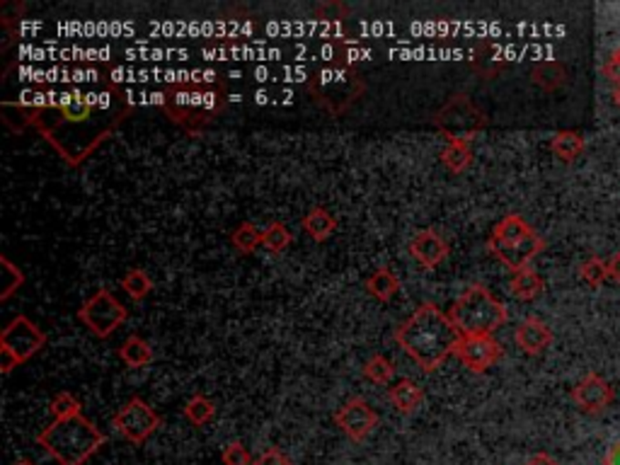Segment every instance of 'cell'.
Wrapping results in <instances>:
<instances>
[{
  "mask_svg": "<svg viewBox=\"0 0 620 465\" xmlns=\"http://www.w3.org/2000/svg\"><path fill=\"white\" fill-rule=\"evenodd\" d=\"M604 465H620V441L608 446V451L604 453Z\"/></svg>",
  "mask_w": 620,
  "mask_h": 465,
  "instance_id": "obj_36",
  "label": "cell"
},
{
  "mask_svg": "<svg viewBox=\"0 0 620 465\" xmlns=\"http://www.w3.org/2000/svg\"><path fill=\"white\" fill-rule=\"evenodd\" d=\"M231 243L240 254H250L262 245V231L254 226V223H247L245 221V223H240V226L231 232Z\"/></svg>",
  "mask_w": 620,
  "mask_h": 465,
  "instance_id": "obj_24",
  "label": "cell"
},
{
  "mask_svg": "<svg viewBox=\"0 0 620 465\" xmlns=\"http://www.w3.org/2000/svg\"><path fill=\"white\" fill-rule=\"evenodd\" d=\"M463 339L449 313L437 304H422L395 330V342L422 371H437Z\"/></svg>",
  "mask_w": 620,
  "mask_h": 465,
  "instance_id": "obj_1",
  "label": "cell"
},
{
  "mask_svg": "<svg viewBox=\"0 0 620 465\" xmlns=\"http://www.w3.org/2000/svg\"><path fill=\"white\" fill-rule=\"evenodd\" d=\"M119 359L124 361L129 368L149 367L150 361H153V349H150V345L146 339L131 335V337H127L121 342Z\"/></svg>",
  "mask_w": 620,
  "mask_h": 465,
  "instance_id": "obj_20",
  "label": "cell"
},
{
  "mask_svg": "<svg viewBox=\"0 0 620 465\" xmlns=\"http://www.w3.org/2000/svg\"><path fill=\"white\" fill-rule=\"evenodd\" d=\"M579 276H582L589 286H601V284L608 279V262H604L601 257H589V260L582 262Z\"/></svg>",
  "mask_w": 620,
  "mask_h": 465,
  "instance_id": "obj_32",
  "label": "cell"
},
{
  "mask_svg": "<svg viewBox=\"0 0 620 465\" xmlns=\"http://www.w3.org/2000/svg\"><path fill=\"white\" fill-rule=\"evenodd\" d=\"M441 162L446 165V170H451L453 175H460L465 170L472 165V149L470 143L460 141H449L441 150Z\"/></svg>",
  "mask_w": 620,
  "mask_h": 465,
  "instance_id": "obj_22",
  "label": "cell"
},
{
  "mask_svg": "<svg viewBox=\"0 0 620 465\" xmlns=\"http://www.w3.org/2000/svg\"><path fill=\"white\" fill-rule=\"evenodd\" d=\"M313 92H315L317 102H323L330 112H342L364 92V83L349 68H332V71H323L317 76L313 83Z\"/></svg>",
  "mask_w": 620,
  "mask_h": 465,
  "instance_id": "obj_7",
  "label": "cell"
},
{
  "mask_svg": "<svg viewBox=\"0 0 620 465\" xmlns=\"http://www.w3.org/2000/svg\"><path fill=\"white\" fill-rule=\"evenodd\" d=\"M614 398L615 390L599 374H586L577 386L572 388V400H574V405L582 412H589V415H599V412L611 408Z\"/></svg>",
  "mask_w": 620,
  "mask_h": 465,
  "instance_id": "obj_11",
  "label": "cell"
},
{
  "mask_svg": "<svg viewBox=\"0 0 620 465\" xmlns=\"http://www.w3.org/2000/svg\"><path fill=\"white\" fill-rule=\"evenodd\" d=\"M434 124L446 136V141L470 143L485 129L487 119L468 95H456L439 109Z\"/></svg>",
  "mask_w": 620,
  "mask_h": 465,
  "instance_id": "obj_5",
  "label": "cell"
},
{
  "mask_svg": "<svg viewBox=\"0 0 620 465\" xmlns=\"http://www.w3.org/2000/svg\"><path fill=\"white\" fill-rule=\"evenodd\" d=\"M121 289L127 291L129 298L143 301L150 294V289H153V282H150V276L143 269H129L124 279H121Z\"/></svg>",
  "mask_w": 620,
  "mask_h": 465,
  "instance_id": "obj_28",
  "label": "cell"
},
{
  "mask_svg": "<svg viewBox=\"0 0 620 465\" xmlns=\"http://www.w3.org/2000/svg\"><path fill=\"white\" fill-rule=\"evenodd\" d=\"M301 226H304L305 235H308L310 240L325 243V240L332 238L335 231H337V221H335V216H332L327 209H323V206H313V209L304 216V221H301Z\"/></svg>",
  "mask_w": 620,
  "mask_h": 465,
  "instance_id": "obj_17",
  "label": "cell"
},
{
  "mask_svg": "<svg viewBox=\"0 0 620 465\" xmlns=\"http://www.w3.org/2000/svg\"><path fill=\"white\" fill-rule=\"evenodd\" d=\"M509 291H512L519 301H533V298H538L542 291H545V282H542V276L538 274V272L526 267L514 272L512 282H509Z\"/></svg>",
  "mask_w": 620,
  "mask_h": 465,
  "instance_id": "obj_18",
  "label": "cell"
},
{
  "mask_svg": "<svg viewBox=\"0 0 620 465\" xmlns=\"http://www.w3.org/2000/svg\"><path fill=\"white\" fill-rule=\"evenodd\" d=\"M114 429L131 444H143L146 439L160 427V417L141 398H131L124 408L114 415Z\"/></svg>",
  "mask_w": 620,
  "mask_h": 465,
  "instance_id": "obj_8",
  "label": "cell"
},
{
  "mask_svg": "<svg viewBox=\"0 0 620 465\" xmlns=\"http://www.w3.org/2000/svg\"><path fill=\"white\" fill-rule=\"evenodd\" d=\"M54 419H71V417L80 415V400L73 393H58L54 395V400L49 405Z\"/></svg>",
  "mask_w": 620,
  "mask_h": 465,
  "instance_id": "obj_31",
  "label": "cell"
},
{
  "mask_svg": "<svg viewBox=\"0 0 620 465\" xmlns=\"http://www.w3.org/2000/svg\"><path fill=\"white\" fill-rule=\"evenodd\" d=\"M184 417L187 422H191L194 427H204L216 417V405H213L206 395H194L187 405H184Z\"/></svg>",
  "mask_w": 620,
  "mask_h": 465,
  "instance_id": "obj_23",
  "label": "cell"
},
{
  "mask_svg": "<svg viewBox=\"0 0 620 465\" xmlns=\"http://www.w3.org/2000/svg\"><path fill=\"white\" fill-rule=\"evenodd\" d=\"M542 247H545V240L536 232V235H531L529 240L516 243V245L490 247V253H492L504 267H509L512 272H519V269H526L531 262L536 260L538 253H542Z\"/></svg>",
  "mask_w": 620,
  "mask_h": 465,
  "instance_id": "obj_13",
  "label": "cell"
},
{
  "mask_svg": "<svg viewBox=\"0 0 620 465\" xmlns=\"http://www.w3.org/2000/svg\"><path fill=\"white\" fill-rule=\"evenodd\" d=\"M514 342L523 354L536 356V354H542L550 345H553V330L542 323L541 317H526V320L516 327Z\"/></svg>",
  "mask_w": 620,
  "mask_h": 465,
  "instance_id": "obj_14",
  "label": "cell"
},
{
  "mask_svg": "<svg viewBox=\"0 0 620 465\" xmlns=\"http://www.w3.org/2000/svg\"><path fill=\"white\" fill-rule=\"evenodd\" d=\"M367 291L374 298H378V301L388 304V301L395 298V294L400 291V279H398L395 272H390V269H386V267L376 269L374 274L367 279Z\"/></svg>",
  "mask_w": 620,
  "mask_h": 465,
  "instance_id": "obj_21",
  "label": "cell"
},
{
  "mask_svg": "<svg viewBox=\"0 0 620 465\" xmlns=\"http://www.w3.org/2000/svg\"><path fill=\"white\" fill-rule=\"evenodd\" d=\"M608 276L620 284V253H615L614 257L608 260Z\"/></svg>",
  "mask_w": 620,
  "mask_h": 465,
  "instance_id": "obj_37",
  "label": "cell"
},
{
  "mask_svg": "<svg viewBox=\"0 0 620 465\" xmlns=\"http://www.w3.org/2000/svg\"><path fill=\"white\" fill-rule=\"evenodd\" d=\"M533 83L548 92L557 90V88L564 83L563 64H557V61H545V64H538L536 68H533Z\"/></svg>",
  "mask_w": 620,
  "mask_h": 465,
  "instance_id": "obj_26",
  "label": "cell"
},
{
  "mask_svg": "<svg viewBox=\"0 0 620 465\" xmlns=\"http://www.w3.org/2000/svg\"><path fill=\"white\" fill-rule=\"evenodd\" d=\"M335 422L352 441H364L378 427V415L364 398H352L335 412Z\"/></svg>",
  "mask_w": 620,
  "mask_h": 465,
  "instance_id": "obj_9",
  "label": "cell"
},
{
  "mask_svg": "<svg viewBox=\"0 0 620 465\" xmlns=\"http://www.w3.org/2000/svg\"><path fill=\"white\" fill-rule=\"evenodd\" d=\"M388 398H390V402H393V408L398 409V412H402V415H412V412H417L419 405L424 402V390L417 386L415 381L402 378V381H398L390 390H388Z\"/></svg>",
  "mask_w": 620,
  "mask_h": 465,
  "instance_id": "obj_16",
  "label": "cell"
},
{
  "mask_svg": "<svg viewBox=\"0 0 620 465\" xmlns=\"http://www.w3.org/2000/svg\"><path fill=\"white\" fill-rule=\"evenodd\" d=\"M614 98H615V105L620 107V88H615V92H614Z\"/></svg>",
  "mask_w": 620,
  "mask_h": 465,
  "instance_id": "obj_39",
  "label": "cell"
},
{
  "mask_svg": "<svg viewBox=\"0 0 620 465\" xmlns=\"http://www.w3.org/2000/svg\"><path fill=\"white\" fill-rule=\"evenodd\" d=\"M0 267H3V286H0V301H7L13 296L15 291H20V286L25 284V274L20 269L15 267L13 262L7 257H0Z\"/></svg>",
  "mask_w": 620,
  "mask_h": 465,
  "instance_id": "obj_30",
  "label": "cell"
},
{
  "mask_svg": "<svg viewBox=\"0 0 620 465\" xmlns=\"http://www.w3.org/2000/svg\"><path fill=\"white\" fill-rule=\"evenodd\" d=\"M364 376H367L371 383H378V386H388V383L395 378V367L393 361L376 354L371 359L364 364Z\"/></svg>",
  "mask_w": 620,
  "mask_h": 465,
  "instance_id": "obj_29",
  "label": "cell"
},
{
  "mask_svg": "<svg viewBox=\"0 0 620 465\" xmlns=\"http://www.w3.org/2000/svg\"><path fill=\"white\" fill-rule=\"evenodd\" d=\"M254 465H294L291 463L286 456H284L279 449H267V451L262 453L260 459L254 460Z\"/></svg>",
  "mask_w": 620,
  "mask_h": 465,
  "instance_id": "obj_34",
  "label": "cell"
},
{
  "mask_svg": "<svg viewBox=\"0 0 620 465\" xmlns=\"http://www.w3.org/2000/svg\"><path fill=\"white\" fill-rule=\"evenodd\" d=\"M604 73H606L608 80H614L615 88H620V46L614 51V57L608 58V64L604 66Z\"/></svg>",
  "mask_w": 620,
  "mask_h": 465,
  "instance_id": "obj_35",
  "label": "cell"
},
{
  "mask_svg": "<svg viewBox=\"0 0 620 465\" xmlns=\"http://www.w3.org/2000/svg\"><path fill=\"white\" fill-rule=\"evenodd\" d=\"M584 149L586 141L579 131H557V134L550 139V150H553L563 162L577 160L579 155L584 153Z\"/></svg>",
  "mask_w": 620,
  "mask_h": 465,
  "instance_id": "obj_19",
  "label": "cell"
},
{
  "mask_svg": "<svg viewBox=\"0 0 620 465\" xmlns=\"http://www.w3.org/2000/svg\"><path fill=\"white\" fill-rule=\"evenodd\" d=\"M127 315L129 310L124 308V304L117 301L107 289H99L98 294H92L78 310L80 323L99 339H107L117 327H121Z\"/></svg>",
  "mask_w": 620,
  "mask_h": 465,
  "instance_id": "obj_6",
  "label": "cell"
},
{
  "mask_svg": "<svg viewBox=\"0 0 620 465\" xmlns=\"http://www.w3.org/2000/svg\"><path fill=\"white\" fill-rule=\"evenodd\" d=\"M294 243V235H291V231L284 223H279V221H274V223H269L264 231H262V247H267L269 253H284L286 247Z\"/></svg>",
  "mask_w": 620,
  "mask_h": 465,
  "instance_id": "obj_27",
  "label": "cell"
},
{
  "mask_svg": "<svg viewBox=\"0 0 620 465\" xmlns=\"http://www.w3.org/2000/svg\"><path fill=\"white\" fill-rule=\"evenodd\" d=\"M501 354L504 349L500 342L492 335H487V337H463L453 356H459L460 364H465V368L472 374H485L487 368H492L501 359Z\"/></svg>",
  "mask_w": 620,
  "mask_h": 465,
  "instance_id": "obj_10",
  "label": "cell"
},
{
  "mask_svg": "<svg viewBox=\"0 0 620 465\" xmlns=\"http://www.w3.org/2000/svg\"><path fill=\"white\" fill-rule=\"evenodd\" d=\"M44 345H46V335L29 317H13L0 335V371L7 376L15 367H20L42 352Z\"/></svg>",
  "mask_w": 620,
  "mask_h": 465,
  "instance_id": "obj_4",
  "label": "cell"
},
{
  "mask_svg": "<svg viewBox=\"0 0 620 465\" xmlns=\"http://www.w3.org/2000/svg\"><path fill=\"white\" fill-rule=\"evenodd\" d=\"M221 459H223V465H254L253 456H250V451L243 446V441H231V444H226V449L221 453Z\"/></svg>",
  "mask_w": 620,
  "mask_h": 465,
  "instance_id": "obj_33",
  "label": "cell"
},
{
  "mask_svg": "<svg viewBox=\"0 0 620 465\" xmlns=\"http://www.w3.org/2000/svg\"><path fill=\"white\" fill-rule=\"evenodd\" d=\"M526 465H560L557 460H553L548 456V453H536L533 459L531 460H526Z\"/></svg>",
  "mask_w": 620,
  "mask_h": 465,
  "instance_id": "obj_38",
  "label": "cell"
},
{
  "mask_svg": "<svg viewBox=\"0 0 620 465\" xmlns=\"http://www.w3.org/2000/svg\"><path fill=\"white\" fill-rule=\"evenodd\" d=\"M17 465H35V463H29V460H20V463H17Z\"/></svg>",
  "mask_w": 620,
  "mask_h": 465,
  "instance_id": "obj_40",
  "label": "cell"
},
{
  "mask_svg": "<svg viewBox=\"0 0 620 465\" xmlns=\"http://www.w3.org/2000/svg\"><path fill=\"white\" fill-rule=\"evenodd\" d=\"M92 114V102L83 95H66V99L61 102V117H64L68 124H83V121L90 119Z\"/></svg>",
  "mask_w": 620,
  "mask_h": 465,
  "instance_id": "obj_25",
  "label": "cell"
},
{
  "mask_svg": "<svg viewBox=\"0 0 620 465\" xmlns=\"http://www.w3.org/2000/svg\"><path fill=\"white\" fill-rule=\"evenodd\" d=\"M531 235H536V231H533V226H529V221L522 219L519 213H509L494 226L492 235L487 240V247L516 245V243L529 240Z\"/></svg>",
  "mask_w": 620,
  "mask_h": 465,
  "instance_id": "obj_15",
  "label": "cell"
},
{
  "mask_svg": "<svg viewBox=\"0 0 620 465\" xmlns=\"http://www.w3.org/2000/svg\"><path fill=\"white\" fill-rule=\"evenodd\" d=\"M409 254L424 269H434L449 257V243L434 228H427V231H419L415 238L409 240Z\"/></svg>",
  "mask_w": 620,
  "mask_h": 465,
  "instance_id": "obj_12",
  "label": "cell"
},
{
  "mask_svg": "<svg viewBox=\"0 0 620 465\" xmlns=\"http://www.w3.org/2000/svg\"><path fill=\"white\" fill-rule=\"evenodd\" d=\"M36 441L58 465H85L92 453L99 451V446H105L107 437L90 419L78 415L71 419H54Z\"/></svg>",
  "mask_w": 620,
  "mask_h": 465,
  "instance_id": "obj_2",
  "label": "cell"
},
{
  "mask_svg": "<svg viewBox=\"0 0 620 465\" xmlns=\"http://www.w3.org/2000/svg\"><path fill=\"white\" fill-rule=\"evenodd\" d=\"M449 317L463 337H487L507 323L509 310L482 284H472L453 301Z\"/></svg>",
  "mask_w": 620,
  "mask_h": 465,
  "instance_id": "obj_3",
  "label": "cell"
}]
</instances>
